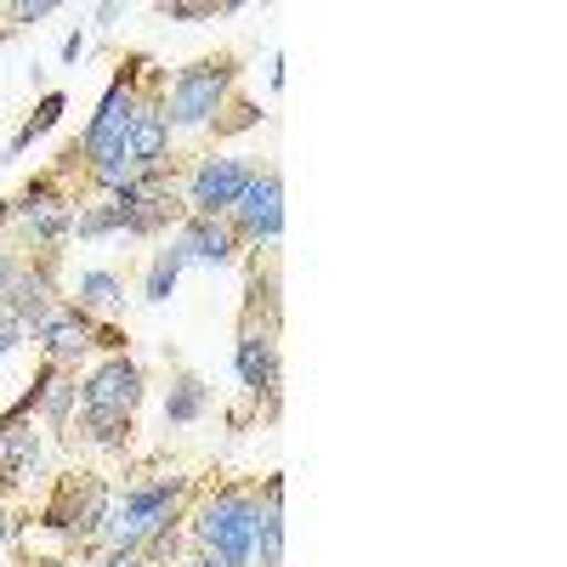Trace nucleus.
I'll return each mask as SVG.
<instances>
[{"instance_id":"f257e3e1","label":"nucleus","mask_w":567,"mask_h":567,"mask_svg":"<svg viewBox=\"0 0 567 567\" xmlns=\"http://www.w3.org/2000/svg\"><path fill=\"white\" fill-rule=\"evenodd\" d=\"M256 523H261L256 499H245V494H221V499H210L205 516H199V539L216 550L221 567H239V561L250 556V545H256Z\"/></svg>"},{"instance_id":"f03ea898","label":"nucleus","mask_w":567,"mask_h":567,"mask_svg":"<svg viewBox=\"0 0 567 567\" xmlns=\"http://www.w3.org/2000/svg\"><path fill=\"white\" fill-rule=\"evenodd\" d=\"M136 398H142V381H136V369L125 358H114L109 369H97V381L85 386V420H91V432H97L103 443H114L125 414L136 409Z\"/></svg>"},{"instance_id":"7ed1b4c3","label":"nucleus","mask_w":567,"mask_h":567,"mask_svg":"<svg viewBox=\"0 0 567 567\" xmlns=\"http://www.w3.org/2000/svg\"><path fill=\"white\" fill-rule=\"evenodd\" d=\"M221 91H227V69H221V63L182 69V80H176V91H171V114H176L182 125H199V120L216 114Z\"/></svg>"},{"instance_id":"20e7f679","label":"nucleus","mask_w":567,"mask_h":567,"mask_svg":"<svg viewBox=\"0 0 567 567\" xmlns=\"http://www.w3.org/2000/svg\"><path fill=\"white\" fill-rule=\"evenodd\" d=\"M171 499H176V488H171V483H159V488H136L114 516H103V523H109V534H114L120 545H136L142 534H154V528L165 523V516H171Z\"/></svg>"},{"instance_id":"39448f33","label":"nucleus","mask_w":567,"mask_h":567,"mask_svg":"<svg viewBox=\"0 0 567 567\" xmlns=\"http://www.w3.org/2000/svg\"><path fill=\"white\" fill-rule=\"evenodd\" d=\"M233 205H239V221H245L250 239H278V227H284V187H278V176H250L245 194Z\"/></svg>"},{"instance_id":"423d86ee","label":"nucleus","mask_w":567,"mask_h":567,"mask_svg":"<svg viewBox=\"0 0 567 567\" xmlns=\"http://www.w3.org/2000/svg\"><path fill=\"white\" fill-rule=\"evenodd\" d=\"M125 125H131V91H125V80H120V85H109V97H103L97 120H91L85 154L97 159V165L114 159V154H125Z\"/></svg>"},{"instance_id":"0eeeda50","label":"nucleus","mask_w":567,"mask_h":567,"mask_svg":"<svg viewBox=\"0 0 567 567\" xmlns=\"http://www.w3.org/2000/svg\"><path fill=\"white\" fill-rule=\"evenodd\" d=\"M109 516V494H103V483H69L63 488V499L52 505V523L63 528V534H97V523Z\"/></svg>"},{"instance_id":"6e6552de","label":"nucleus","mask_w":567,"mask_h":567,"mask_svg":"<svg viewBox=\"0 0 567 567\" xmlns=\"http://www.w3.org/2000/svg\"><path fill=\"white\" fill-rule=\"evenodd\" d=\"M245 182H250V171L239 165V159H210L199 176H194V205L210 216V210H221V205H233L245 194Z\"/></svg>"},{"instance_id":"1a4fd4ad","label":"nucleus","mask_w":567,"mask_h":567,"mask_svg":"<svg viewBox=\"0 0 567 567\" xmlns=\"http://www.w3.org/2000/svg\"><path fill=\"white\" fill-rule=\"evenodd\" d=\"M125 154L142 165V171H154V159L165 154V114L159 109H136L131 125H125Z\"/></svg>"},{"instance_id":"9d476101","label":"nucleus","mask_w":567,"mask_h":567,"mask_svg":"<svg viewBox=\"0 0 567 567\" xmlns=\"http://www.w3.org/2000/svg\"><path fill=\"white\" fill-rule=\"evenodd\" d=\"M239 374H245V386L250 392H261V398H272V386H278V358H272V336H250L239 341Z\"/></svg>"},{"instance_id":"9b49d317","label":"nucleus","mask_w":567,"mask_h":567,"mask_svg":"<svg viewBox=\"0 0 567 567\" xmlns=\"http://www.w3.org/2000/svg\"><path fill=\"white\" fill-rule=\"evenodd\" d=\"M182 261H227V233L210 221V216H199V221H187V233H182V250H176Z\"/></svg>"},{"instance_id":"f8f14e48","label":"nucleus","mask_w":567,"mask_h":567,"mask_svg":"<svg viewBox=\"0 0 567 567\" xmlns=\"http://www.w3.org/2000/svg\"><path fill=\"white\" fill-rule=\"evenodd\" d=\"M45 347H52V358H74L91 347V323L85 318H45Z\"/></svg>"},{"instance_id":"ddd939ff","label":"nucleus","mask_w":567,"mask_h":567,"mask_svg":"<svg viewBox=\"0 0 567 567\" xmlns=\"http://www.w3.org/2000/svg\"><path fill=\"white\" fill-rule=\"evenodd\" d=\"M23 216H29V227L34 233H45V239H58V233H69V205L63 199H52V194H29L23 199Z\"/></svg>"},{"instance_id":"4468645a","label":"nucleus","mask_w":567,"mask_h":567,"mask_svg":"<svg viewBox=\"0 0 567 567\" xmlns=\"http://www.w3.org/2000/svg\"><path fill=\"white\" fill-rule=\"evenodd\" d=\"M261 534V567H278V550H284V516H278V483L267 488V516L256 523Z\"/></svg>"},{"instance_id":"2eb2a0df","label":"nucleus","mask_w":567,"mask_h":567,"mask_svg":"<svg viewBox=\"0 0 567 567\" xmlns=\"http://www.w3.org/2000/svg\"><path fill=\"white\" fill-rule=\"evenodd\" d=\"M80 301H85V307H114V301H120V284H114L109 272H85V278H80Z\"/></svg>"},{"instance_id":"dca6fc26","label":"nucleus","mask_w":567,"mask_h":567,"mask_svg":"<svg viewBox=\"0 0 567 567\" xmlns=\"http://www.w3.org/2000/svg\"><path fill=\"white\" fill-rule=\"evenodd\" d=\"M58 114H63V97H45V103H40V114H34L23 131H18V142H12V148H29V142H34L40 131H52V125H58Z\"/></svg>"},{"instance_id":"f3484780","label":"nucleus","mask_w":567,"mask_h":567,"mask_svg":"<svg viewBox=\"0 0 567 567\" xmlns=\"http://www.w3.org/2000/svg\"><path fill=\"white\" fill-rule=\"evenodd\" d=\"M176 272H182V256H176V250L154 261V272H148V301H165V296H171V284H176Z\"/></svg>"},{"instance_id":"a211bd4d","label":"nucleus","mask_w":567,"mask_h":567,"mask_svg":"<svg viewBox=\"0 0 567 567\" xmlns=\"http://www.w3.org/2000/svg\"><path fill=\"white\" fill-rule=\"evenodd\" d=\"M199 409H205V386H199V381H182V386H176V398H171V409H165V414H171V420H194V414H199Z\"/></svg>"},{"instance_id":"6ab92c4d","label":"nucleus","mask_w":567,"mask_h":567,"mask_svg":"<svg viewBox=\"0 0 567 567\" xmlns=\"http://www.w3.org/2000/svg\"><path fill=\"white\" fill-rule=\"evenodd\" d=\"M40 403H45V414H63V409H69V381H58V374H52V381H45V392H40Z\"/></svg>"},{"instance_id":"aec40b11","label":"nucleus","mask_w":567,"mask_h":567,"mask_svg":"<svg viewBox=\"0 0 567 567\" xmlns=\"http://www.w3.org/2000/svg\"><path fill=\"white\" fill-rule=\"evenodd\" d=\"M216 12H233V7H205V0H194V7L176 0V7H165V18H216Z\"/></svg>"},{"instance_id":"412c9836","label":"nucleus","mask_w":567,"mask_h":567,"mask_svg":"<svg viewBox=\"0 0 567 567\" xmlns=\"http://www.w3.org/2000/svg\"><path fill=\"white\" fill-rule=\"evenodd\" d=\"M109 227H120V210H97V216L80 221V233H109Z\"/></svg>"},{"instance_id":"4be33fe9","label":"nucleus","mask_w":567,"mask_h":567,"mask_svg":"<svg viewBox=\"0 0 567 567\" xmlns=\"http://www.w3.org/2000/svg\"><path fill=\"white\" fill-rule=\"evenodd\" d=\"M18 347V318H0V358Z\"/></svg>"},{"instance_id":"5701e85b","label":"nucleus","mask_w":567,"mask_h":567,"mask_svg":"<svg viewBox=\"0 0 567 567\" xmlns=\"http://www.w3.org/2000/svg\"><path fill=\"white\" fill-rule=\"evenodd\" d=\"M45 12H52V0H23V7H18L23 23H34V18H45Z\"/></svg>"},{"instance_id":"b1692460","label":"nucleus","mask_w":567,"mask_h":567,"mask_svg":"<svg viewBox=\"0 0 567 567\" xmlns=\"http://www.w3.org/2000/svg\"><path fill=\"white\" fill-rule=\"evenodd\" d=\"M109 567H136V561H131V556H120V561H109Z\"/></svg>"},{"instance_id":"393cba45","label":"nucleus","mask_w":567,"mask_h":567,"mask_svg":"<svg viewBox=\"0 0 567 567\" xmlns=\"http://www.w3.org/2000/svg\"><path fill=\"white\" fill-rule=\"evenodd\" d=\"M7 278H12V272H7V261H0V284H7Z\"/></svg>"},{"instance_id":"a878e982","label":"nucleus","mask_w":567,"mask_h":567,"mask_svg":"<svg viewBox=\"0 0 567 567\" xmlns=\"http://www.w3.org/2000/svg\"><path fill=\"white\" fill-rule=\"evenodd\" d=\"M0 539H7V523H0Z\"/></svg>"},{"instance_id":"bb28decb","label":"nucleus","mask_w":567,"mask_h":567,"mask_svg":"<svg viewBox=\"0 0 567 567\" xmlns=\"http://www.w3.org/2000/svg\"><path fill=\"white\" fill-rule=\"evenodd\" d=\"M205 567H216V561H205Z\"/></svg>"}]
</instances>
